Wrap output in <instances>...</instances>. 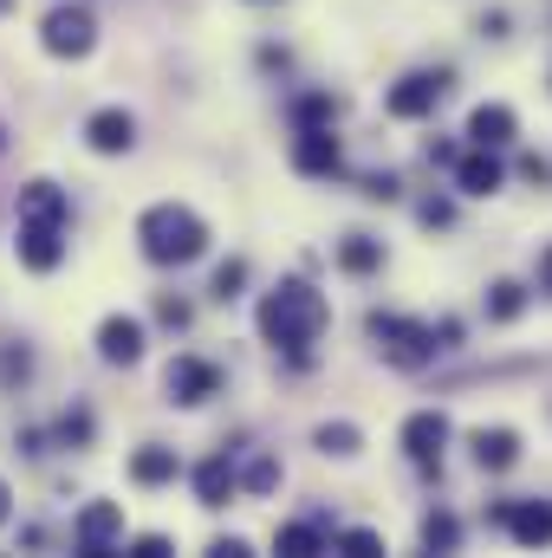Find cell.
<instances>
[{"label":"cell","mask_w":552,"mask_h":558,"mask_svg":"<svg viewBox=\"0 0 552 558\" xmlns=\"http://www.w3.org/2000/svg\"><path fill=\"white\" fill-rule=\"evenodd\" d=\"M254 325H261V338H267L274 351L305 357V344H319V331L332 325V305H325V292H319V286H305V279H279L274 292L261 299Z\"/></svg>","instance_id":"6da1fadb"},{"label":"cell","mask_w":552,"mask_h":558,"mask_svg":"<svg viewBox=\"0 0 552 558\" xmlns=\"http://www.w3.org/2000/svg\"><path fill=\"white\" fill-rule=\"evenodd\" d=\"M137 247L149 267H189L208 254V221L182 202H156L137 215Z\"/></svg>","instance_id":"7a4b0ae2"},{"label":"cell","mask_w":552,"mask_h":558,"mask_svg":"<svg viewBox=\"0 0 552 558\" xmlns=\"http://www.w3.org/2000/svg\"><path fill=\"white\" fill-rule=\"evenodd\" d=\"M364 331H371V344L384 351V364H397V371H429L435 351H442V331L422 325V318H404V312H371Z\"/></svg>","instance_id":"3957f363"},{"label":"cell","mask_w":552,"mask_h":558,"mask_svg":"<svg viewBox=\"0 0 552 558\" xmlns=\"http://www.w3.org/2000/svg\"><path fill=\"white\" fill-rule=\"evenodd\" d=\"M39 46H46L52 59H85V52L98 46V20H92L85 7H52V13L39 20Z\"/></svg>","instance_id":"277c9868"},{"label":"cell","mask_w":552,"mask_h":558,"mask_svg":"<svg viewBox=\"0 0 552 558\" xmlns=\"http://www.w3.org/2000/svg\"><path fill=\"white\" fill-rule=\"evenodd\" d=\"M442 98H448V72H442V65H435V72H404V78L384 92V111L404 118V124H416V118H429Z\"/></svg>","instance_id":"5b68a950"},{"label":"cell","mask_w":552,"mask_h":558,"mask_svg":"<svg viewBox=\"0 0 552 558\" xmlns=\"http://www.w3.org/2000/svg\"><path fill=\"white\" fill-rule=\"evenodd\" d=\"M72 546L85 558L124 553V507H118V500H92V507L72 520Z\"/></svg>","instance_id":"8992f818"},{"label":"cell","mask_w":552,"mask_h":558,"mask_svg":"<svg viewBox=\"0 0 552 558\" xmlns=\"http://www.w3.org/2000/svg\"><path fill=\"white\" fill-rule=\"evenodd\" d=\"M397 441H404V454H410L422 474H435L442 468V448H448V416L442 410H416V416H404Z\"/></svg>","instance_id":"52a82bcc"},{"label":"cell","mask_w":552,"mask_h":558,"mask_svg":"<svg viewBox=\"0 0 552 558\" xmlns=\"http://www.w3.org/2000/svg\"><path fill=\"white\" fill-rule=\"evenodd\" d=\"M163 390H169V403L195 410V403L221 397V371H215L208 357H176V364H169V377H163Z\"/></svg>","instance_id":"ba28073f"},{"label":"cell","mask_w":552,"mask_h":558,"mask_svg":"<svg viewBox=\"0 0 552 558\" xmlns=\"http://www.w3.org/2000/svg\"><path fill=\"white\" fill-rule=\"evenodd\" d=\"M20 267L26 274H52L65 260V221H20Z\"/></svg>","instance_id":"9c48e42d"},{"label":"cell","mask_w":552,"mask_h":558,"mask_svg":"<svg viewBox=\"0 0 552 558\" xmlns=\"http://www.w3.org/2000/svg\"><path fill=\"white\" fill-rule=\"evenodd\" d=\"M292 169H299V175H338V169H345V149L332 137V124H305V131H299Z\"/></svg>","instance_id":"30bf717a"},{"label":"cell","mask_w":552,"mask_h":558,"mask_svg":"<svg viewBox=\"0 0 552 558\" xmlns=\"http://www.w3.org/2000/svg\"><path fill=\"white\" fill-rule=\"evenodd\" d=\"M507 182V169H501V156L488 149V143H468L461 156H455V189L461 195H494Z\"/></svg>","instance_id":"8fae6325"},{"label":"cell","mask_w":552,"mask_h":558,"mask_svg":"<svg viewBox=\"0 0 552 558\" xmlns=\"http://www.w3.org/2000/svg\"><path fill=\"white\" fill-rule=\"evenodd\" d=\"M85 143H92L98 156H124V149L137 143V118H131V111H118V105H105V111H92V118H85Z\"/></svg>","instance_id":"7c38bea8"},{"label":"cell","mask_w":552,"mask_h":558,"mask_svg":"<svg viewBox=\"0 0 552 558\" xmlns=\"http://www.w3.org/2000/svg\"><path fill=\"white\" fill-rule=\"evenodd\" d=\"M98 357H105V364H137L143 357V325L137 318L111 312V318L98 325Z\"/></svg>","instance_id":"4fadbf2b"},{"label":"cell","mask_w":552,"mask_h":558,"mask_svg":"<svg viewBox=\"0 0 552 558\" xmlns=\"http://www.w3.org/2000/svg\"><path fill=\"white\" fill-rule=\"evenodd\" d=\"M514 137H520V118H514V105H475V111H468V143L507 149Z\"/></svg>","instance_id":"5bb4252c"},{"label":"cell","mask_w":552,"mask_h":558,"mask_svg":"<svg viewBox=\"0 0 552 558\" xmlns=\"http://www.w3.org/2000/svg\"><path fill=\"white\" fill-rule=\"evenodd\" d=\"M507 533H514V546H527V553L552 546V500H514Z\"/></svg>","instance_id":"9a60e30c"},{"label":"cell","mask_w":552,"mask_h":558,"mask_svg":"<svg viewBox=\"0 0 552 558\" xmlns=\"http://www.w3.org/2000/svg\"><path fill=\"white\" fill-rule=\"evenodd\" d=\"M468 448H475V468H481V474H507V468L520 461V435H514V428H475Z\"/></svg>","instance_id":"2e32d148"},{"label":"cell","mask_w":552,"mask_h":558,"mask_svg":"<svg viewBox=\"0 0 552 558\" xmlns=\"http://www.w3.org/2000/svg\"><path fill=\"white\" fill-rule=\"evenodd\" d=\"M189 481H195V500H202V507H228V494L241 487V474H235V461H228V454H208Z\"/></svg>","instance_id":"e0dca14e"},{"label":"cell","mask_w":552,"mask_h":558,"mask_svg":"<svg viewBox=\"0 0 552 558\" xmlns=\"http://www.w3.org/2000/svg\"><path fill=\"white\" fill-rule=\"evenodd\" d=\"M182 474V461H176V448H163V441H143L137 454H131V481L137 487H169Z\"/></svg>","instance_id":"ac0fdd59"},{"label":"cell","mask_w":552,"mask_h":558,"mask_svg":"<svg viewBox=\"0 0 552 558\" xmlns=\"http://www.w3.org/2000/svg\"><path fill=\"white\" fill-rule=\"evenodd\" d=\"M20 221H72L65 189H59V182H26V189H20Z\"/></svg>","instance_id":"d6986e66"},{"label":"cell","mask_w":552,"mask_h":558,"mask_svg":"<svg viewBox=\"0 0 552 558\" xmlns=\"http://www.w3.org/2000/svg\"><path fill=\"white\" fill-rule=\"evenodd\" d=\"M274 553H286V558L332 553V546H325V513H312V520H292V526H279V533H274Z\"/></svg>","instance_id":"ffe728a7"},{"label":"cell","mask_w":552,"mask_h":558,"mask_svg":"<svg viewBox=\"0 0 552 558\" xmlns=\"http://www.w3.org/2000/svg\"><path fill=\"white\" fill-rule=\"evenodd\" d=\"M338 267H345V274H377V267H384V241H371V234H345V241H338Z\"/></svg>","instance_id":"44dd1931"},{"label":"cell","mask_w":552,"mask_h":558,"mask_svg":"<svg viewBox=\"0 0 552 558\" xmlns=\"http://www.w3.org/2000/svg\"><path fill=\"white\" fill-rule=\"evenodd\" d=\"M520 312H527V286H520V279H494V286H488V318H494V325H514Z\"/></svg>","instance_id":"7402d4cb"},{"label":"cell","mask_w":552,"mask_h":558,"mask_svg":"<svg viewBox=\"0 0 552 558\" xmlns=\"http://www.w3.org/2000/svg\"><path fill=\"white\" fill-rule=\"evenodd\" d=\"M312 448H319V454H338V461H351V454L364 448V435H358L351 422H319V428H312Z\"/></svg>","instance_id":"603a6c76"},{"label":"cell","mask_w":552,"mask_h":558,"mask_svg":"<svg viewBox=\"0 0 552 558\" xmlns=\"http://www.w3.org/2000/svg\"><path fill=\"white\" fill-rule=\"evenodd\" d=\"M422 546H429V553H455V546H461V520L435 507V513L422 520Z\"/></svg>","instance_id":"cb8c5ba5"},{"label":"cell","mask_w":552,"mask_h":558,"mask_svg":"<svg viewBox=\"0 0 552 558\" xmlns=\"http://www.w3.org/2000/svg\"><path fill=\"white\" fill-rule=\"evenodd\" d=\"M241 487H248V494H274L279 487V461L274 454H254V461L241 468Z\"/></svg>","instance_id":"d4e9b609"},{"label":"cell","mask_w":552,"mask_h":558,"mask_svg":"<svg viewBox=\"0 0 552 558\" xmlns=\"http://www.w3.org/2000/svg\"><path fill=\"white\" fill-rule=\"evenodd\" d=\"M332 546L345 558H371V553H384V533H371V526H351V533H332Z\"/></svg>","instance_id":"484cf974"},{"label":"cell","mask_w":552,"mask_h":558,"mask_svg":"<svg viewBox=\"0 0 552 558\" xmlns=\"http://www.w3.org/2000/svg\"><path fill=\"white\" fill-rule=\"evenodd\" d=\"M241 279H248V267H241V260H228V267H221V274H215V286H208V292H215V299H221V305H228V299H235V292H241Z\"/></svg>","instance_id":"4316f807"},{"label":"cell","mask_w":552,"mask_h":558,"mask_svg":"<svg viewBox=\"0 0 552 558\" xmlns=\"http://www.w3.org/2000/svg\"><path fill=\"white\" fill-rule=\"evenodd\" d=\"M292 118H299V131H305V124H332V118H338V105H332V98H305Z\"/></svg>","instance_id":"83f0119b"},{"label":"cell","mask_w":552,"mask_h":558,"mask_svg":"<svg viewBox=\"0 0 552 558\" xmlns=\"http://www.w3.org/2000/svg\"><path fill=\"white\" fill-rule=\"evenodd\" d=\"M416 221H422V228H448V221H455V208H448L442 195H429V202H416Z\"/></svg>","instance_id":"f1b7e54d"},{"label":"cell","mask_w":552,"mask_h":558,"mask_svg":"<svg viewBox=\"0 0 552 558\" xmlns=\"http://www.w3.org/2000/svg\"><path fill=\"white\" fill-rule=\"evenodd\" d=\"M364 195H371V202H397V195H404V182L384 169V175H364Z\"/></svg>","instance_id":"f546056e"},{"label":"cell","mask_w":552,"mask_h":558,"mask_svg":"<svg viewBox=\"0 0 552 558\" xmlns=\"http://www.w3.org/2000/svg\"><path fill=\"white\" fill-rule=\"evenodd\" d=\"M176 546L163 539V533H143V539H131V558H169Z\"/></svg>","instance_id":"4dcf8cb0"},{"label":"cell","mask_w":552,"mask_h":558,"mask_svg":"<svg viewBox=\"0 0 552 558\" xmlns=\"http://www.w3.org/2000/svg\"><path fill=\"white\" fill-rule=\"evenodd\" d=\"M26 371H33V357H26V351H0V377H7V384H13V377H26Z\"/></svg>","instance_id":"1f68e13d"},{"label":"cell","mask_w":552,"mask_h":558,"mask_svg":"<svg viewBox=\"0 0 552 558\" xmlns=\"http://www.w3.org/2000/svg\"><path fill=\"white\" fill-rule=\"evenodd\" d=\"M59 435H65V441H72V448H79V441H85V435H92V416H85V410H79V416H65V422H59Z\"/></svg>","instance_id":"d6a6232c"},{"label":"cell","mask_w":552,"mask_h":558,"mask_svg":"<svg viewBox=\"0 0 552 558\" xmlns=\"http://www.w3.org/2000/svg\"><path fill=\"white\" fill-rule=\"evenodd\" d=\"M520 175H527V182H552V162L547 156H520Z\"/></svg>","instance_id":"836d02e7"},{"label":"cell","mask_w":552,"mask_h":558,"mask_svg":"<svg viewBox=\"0 0 552 558\" xmlns=\"http://www.w3.org/2000/svg\"><path fill=\"white\" fill-rule=\"evenodd\" d=\"M156 312H163V325H189V305H182V299H163Z\"/></svg>","instance_id":"e575fe53"},{"label":"cell","mask_w":552,"mask_h":558,"mask_svg":"<svg viewBox=\"0 0 552 558\" xmlns=\"http://www.w3.org/2000/svg\"><path fill=\"white\" fill-rule=\"evenodd\" d=\"M208 553H215V558H248V539H215Z\"/></svg>","instance_id":"d590c367"},{"label":"cell","mask_w":552,"mask_h":558,"mask_svg":"<svg viewBox=\"0 0 552 558\" xmlns=\"http://www.w3.org/2000/svg\"><path fill=\"white\" fill-rule=\"evenodd\" d=\"M540 292H552V247L540 254Z\"/></svg>","instance_id":"8d00e7d4"},{"label":"cell","mask_w":552,"mask_h":558,"mask_svg":"<svg viewBox=\"0 0 552 558\" xmlns=\"http://www.w3.org/2000/svg\"><path fill=\"white\" fill-rule=\"evenodd\" d=\"M7 513H13V487L0 481V520H7Z\"/></svg>","instance_id":"74e56055"},{"label":"cell","mask_w":552,"mask_h":558,"mask_svg":"<svg viewBox=\"0 0 552 558\" xmlns=\"http://www.w3.org/2000/svg\"><path fill=\"white\" fill-rule=\"evenodd\" d=\"M7 7H13V0H0V13H7Z\"/></svg>","instance_id":"f35d334b"},{"label":"cell","mask_w":552,"mask_h":558,"mask_svg":"<svg viewBox=\"0 0 552 558\" xmlns=\"http://www.w3.org/2000/svg\"><path fill=\"white\" fill-rule=\"evenodd\" d=\"M0 143H7V131H0Z\"/></svg>","instance_id":"ab89813d"}]
</instances>
